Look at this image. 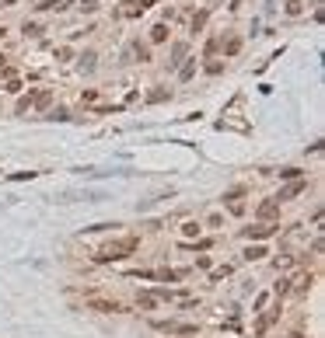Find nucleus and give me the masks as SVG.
<instances>
[{
	"label": "nucleus",
	"instance_id": "obj_1",
	"mask_svg": "<svg viewBox=\"0 0 325 338\" xmlns=\"http://www.w3.org/2000/svg\"><path fill=\"white\" fill-rule=\"evenodd\" d=\"M140 248V237L137 234H123V237H112V241H105L101 248H98V255H94V262H101V265H109V262H119V258H126V255H133Z\"/></svg>",
	"mask_w": 325,
	"mask_h": 338
},
{
	"label": "nucleus",
	"instance_id": "obj_2",
	"mask_svg": "<svg viewBox=\"0 0 325 338\" xmlns=\"http://www.w3.org/2000/svg\"><path fill=\"white\" fill-rule=\"evenodd\" d=\"M130 275H133V279H158V282H178V279H185L182 269H158V272L137 269V272H130Z\"/></svg>",
	"mask_w": 325,
	"mask_h": 338
},
{
	"label": "nucleus",
	"instance_id": "obj_3",
	"mask_svg": "<svg viewBox=\"0 0 325 338\" xmlns=\"http://www.w3.org/2000/svg\"><path fill=\"white\" fill-rule=\"evenodd\" d=\"M287 282H290V293H294V296H304V293L315 286V272H311V269L294 272V275H287Z\"/></svg>",
	"mask_w": 325,
	"mask_h": 338
},
{
	"label": "nucleus",
	"instance_id": "obj_4",
	"mask_svg": "<svg viewBox=\"0 0 325 338\" xmlns=\"http://www.w3.org/2000/svg\"><path fill=\"white\" fill-rule=\"evenodd\" d=\"M84 307H87V310H98V314H119V310H126L119 300H109V296H87Z\"/></svg>",
	"mask_w": 325,
	"mask_h": 338
},
{
	"label": "nucleus",
	"instance_id": "obj_5",
	"mask_svg": "<svg viewBox=\"0 0 325 338\" xmlns=\"http://www.w3.org/2000/svg\"><path fill=\"white\" fill-rule=\"evenodd\" d=\"M273 234H280V223H255V227H242L245 241H266V237H273Z\"/></svg>",
	"mask_w": 325,
	"mask_h": 338
},
{
	"label": "nucleus",
	"instance_id": "obj_6",
	"mask_svg": "<svg viewBox=\"0 0 325 338\" xmlns=\"http://www.w3.org/2000/svg\"><path fill=\"white\" fill-rule=\"evenodd\" d=\"M154 328L164 335H199L196 324H182V321H154Z\"/></svg>",
	"mask_w": 325,
	"mask_h": 338
},
{
	"label": "nucleus",
	"instance_id": "obj_7",
	"mask_svg": "<svg viewBox=\"0 0 325 338\" xmlns=\"http://www.w3.org/2000/svg\"><path fill=\"white\" fill-rule=\"evenodd\" d=\"M224 206H228V213L231 216H245V189H231V192H224Z\"/></svg>",
	"mask_w": 325,
	"mask_h": 338
},
{
	"label": "nucleus",
	"instance_id": "obj_8",
	"mask_svg": "<svg viewBox=\"0 0 325 338\" xmlns=\"http://www.w3.org/2000/svg\"><path fill=\"white\" fill-rule=\"evenodd\" d=\"M276 216H280V203H276L273 196H269V199H262V203H259V209H255V220H259V223H273Z\"/></svg>",
	"mask_w": 325,
	"mask_h": 338
},
{
	"label": "nucleus",
	"instance_id": "obj_9",
	"mask_svg": "<svg viewBox=\"0 0 325 338\" xmlns=\"http://www.w3.org/2000/svg\"><path fill=\"white\" fill-rule=\"evenodd\" d=\"M301 265V251H280L276 258H273V269L276 272H290Z\"/></svg>",
	"mask_w": 325,
	"mask_h": 338
},
{
	"label": "nucleus",
	"instance_id": "obj_10",
	"mask_svg": "<svg viewBox=\"0 0 325 338\" xmlns=\"http://www.w3.org/2000/svg\"><path fill=\"white\" fill-rule=\"evenodd\" d=\"M280 314H283V307H280V303H276L273 310H262V314H259V324H255V335H266V331L280 321Z\"/></svg>",
	"mask_w": 325,
	"mask_h": 338
},
{
	"label": "nucleus",
	"instance_id": "obj_11",
	"mask_svg": "<svg viewBox=\"0 0 325 338\" xmlns=\"http://www.w3.org/2000/svg\"><path fill=\"white\" fill-rule=\"evenodd\" d=\"M304 189H308V182H304V178H297L294 185H287V189H280V192H276L273 199H276V203H287V199H294V196H301Z\"/></svg>",
	"mask_w": 325,
	"mask_h": 338
},
{
	"label": "nucleus",
	"instance_id": "obj_12",
	"mask_svg": "<svg viewBox=\"0 0 325 338\" xmlns=\"http://www.w3.org/2000/svg\"><path fill=\"white\" fill-rule=\"evenodd\" d=\"M140 14H144V7L137 0H126L123 7H116V18H140Z\"/></svg>",
	"mask_w": 325,
	"mask_h": 338
},
{
	"label": "nucleus",
	"instance_id": "obj_13",
	"mask_svg": "<svg viewBox=\"0 0 325 338\" xmlns=\"http://www.w3.org/2000/svg\"><path fill=\"white\" fill-rule=\"evenodd\" d=\"M49 101H53V91H49V87H42V91H35V94H32V108H39V112H42V108H49Z\"/></svg>",
	"mask_w": 325,
	"mask_h": 338
},
{
	"label": "nucleus",
	"instance_id": "obj_14",
	"mask_svg": "<svg viewBox=\"0 0 325 338\" xmlns=\"http://www.w3.org/2000/svg\"><path fill=\"white\" fill-rule=\"evenodd\" d=\"M178 230H182V237H196V241H199V234H203V223H196V220H185Z\"/></svg>",
	"mask_w": 325,
	"mask_h": 338
},
{
	"label": "nucleus",
	"instance_id": "obj_15",
	"mask_svg": "<svg viewBox=\"0 0 325 338\" xmlns=\"http://www.w3.org/2000/svg\"><path fill=\"white\" fill-rule=\"evenodd\" d=\"M185 53H189V46H185V42H175V46H171V67H182Z\"/></svg>",
	"mask_w": 325,
	"mask_h": 338
},
{
	"label": "nucleus",
	"instance_id": "obj_16",
	"mask_svg": "<svg viewBox=\"0 0 325 338\" xmlns=\"http://www.w3.org/2000/svg\"><path fill=\"white\" fill-rule=\"evenodd\" d=\"M266 255H269V251H266L262 244H248V248H245V262H259V258H266Z\"/></svg>",
	"mask_w": 325,
	"mask_h": 338
},
{
	"label": "nucleus",
	"instance_id": "obj_17",
	"mask_svg": "<svg viewBox=\"0 0 325 338\" xmlns=\"http://www.w3.org/2000/svg\"><path fill=\"white\" fill-rule=\"evenodd\" d=\"M158 303H161V300H158L154 293H140V296H137V307H140V310H154Z\"/></svg>",
	"mask_w": 325,
	"mask_h": 338
},
{
	"label": "nucleus",
	"instance_id": "obj_18",
	"mask_svg": "<svg viewBox=\"0 0 325 338\" xmlns=\"http://www.w3.org/2000/svg\"><path fill=\"white\" fill-rule=\"evenodd\" d=\"M206 18H210V11L203 7L199 14H192V21H189V28H192V32H203V25H206Z\"/></svg>",
	"mask_w": 325,
	"mask_h": 338
},
{
	"label": "nucleus",
	"instance_id": "obj_19",
	"mask_svg": "<svg viewBox=\"0 0 325 338\" xmlns=\"http://www.w3.org/2000/svg\"><path fill=\"white\" fill-rule=\"evenodd\" d=\"M238 49H242V39H238V35H231V39L224 42V56H238Z\"/></svg>",
	"mask_w": 325,
	"mask_h": 338
},
{
	"label": "nucleus",
	"instance_id": "obj_20",
	"mask_svg": "<svg viewBox=\"0 0 325 338\" xmlns=\"http://www.w3.org/2000/svg\"><path fill=\"white\" fill-rule=\"evenodd\" d=\"M133 56H137L140 63H151V46H140V42H133Z\"/></svg>",
	"mask_w": 325,
	"mask_h": 338
},
{
	"label": "nucleus",
	"instance_id": "obj_21",
	"mask_svg": "<svg viewBox=\"0 0 325 338\" xmlns=\"http://www.w3.org/2000/svg\"><path fill=\"white\" fill-rule=\"evenodd\" d=\"M164 39H168V25H154V28H151V42H164Z\"/></svg>",
	"mask_w": 325,
	"mask_h": 338
},
{
	"label": "nucleus",
	"instance_id": "obj_22",
	"mask_svg": "<svg viewBox=\"0 0 325 338\" xmlns=\"http://www.w3.org/2000/svg\"><path fill=\"white\" fill-rule=\"evenodd\" d=\"M287 14H290V18H301V14H304V0H287Z\"/></svg>",
	"mask_w": 325,
	"mask_h": 338
},
{
	"label": "nucleus",
	"instance_id": "obj_23",
	"mask_svg": "<svg viewBox=\"0 0 325 338\" xmlns=\"http://www.w3.org/2000/svg\"><path fill=\"white\" fill-rule=\"evenodd\" d=\"M28 108H32V94H25V98H18V105H14V112H18V115H25Z\"/></svg>",
	"mask_w": 325,
	"mask_h": 338
},
{
	"label": "nucleus",
	"instance_id": "obj_24",
	"mask_svg": "<svg viewBox=\"0 0 325 338\" xmlns=\"http://www.w3.org/2000/svg\"><path fill=\"white\" fill-rule=\"evenodd\" d=\"M4 91H7V94H18V91H21V80H18V77H7Z\"/></svg>",
	"mask_w": 325,
	"mask_h": 338
},
{
	"label": "nucleus",
	"instance_id": "obj_25",
	"mask_svg": "<svg viewBox=\"0 0 325 338\" xmlns=\"http://www.w3.org/2000/svg\"><path fill=\"white\" fill-rule=\"evenodd\" d=\"M266 303H269V293H259V296H255V303H252V307H255V314H262V310H266Z\"/></svg>",
	"mask_w": 325,
	"mask_h": 338
},
{
	"label": "nucleus",
	"instance_id": "obj_26",
	"mask_svg": "<svg viewBox=\"0 0 325 338\" xmlns=\"http://www.w3.org/2000/svg\"><path fill=\"white\" fill-rule=\"evenodd\" d=\"M94 60H98L94 53H84V56H81V70H87V73H91V70H94Z\"/></svg>",
	"mask_w": 325,
	"mask_h": 338
},
{
	"label": "nucleus",
	"instance_id": "obj_27",
	"mask_svg": "<svg viewBox=\"0 0 325 338\" xmlns=\"http://www.w3.org/2000/svg\"><path fill=\"white\" fill-rule=\"evenodd\" d=\"M192 73H196V60H192V63H185V67H178V77H182V80H189Z\"/></svg>",
	"mask_w": 325,
	"mask_h": 338
},
{
	"label": "nucleus",
	"instance_id": "obj_28",
	"mask_svg": "<svg viewBox=\"0 0 325 338\" xmlns=\"http://www.w3.org/2000/svg\"><path fill=\"white\" fill-rule=\"evenodd\" d=\"M231 265H224V269H213V275H210V279H213V282H221V279H228V275H231Z\"/></svg>",
	"mask_w": 325,
	"mask_h": 338
},
{
	"label": "nucleus",
	"instance_id": "obj_29",
	"mask_svg": "<svg viewBox=\"0 0 325 338\" xmlns=\"http://www.w3.org/2000/svg\"><path fill=\"white\" fill-rule=\"evenodd\" d=\"M21 32H25V35H39L42 28H39V21H25V25H21Z\"/></svg>",
	"mask_w": 325,
	"mask_h": 338
},
{
	"label": "nucleus",
	"instance_id": "obj_30",
	"mask_svg": "<svg viewBox=\"0 0 325 338\" xmlns=\"http://www.w3.org/2000/svg\"><path fill=\"white\" fill-rule=\"evenodd\" d=\"M81 101H84V105H94V101H98V91H94V87H87V91L81 94Z\"/></svg>",
	"mask_w": 325,
	"mask_h": 338
},
{
	"label": "nucleus",
	"instance_id": "obj_31",
	"mask_svg": "<svg viewBox=\"0 0 325 338\" xmlns=\"http://www.w3.org/2000/svg\"><path fill=\"white\" fill-rule=\"evenodd\" d=\"M147 98H151V101H164V98H171V91H164V87H158V91H151Z\"/></svg>",
	"mask_w": 325,
	"mask_h": 338
},
{
	"label": "nucleus",
	"instance_id": "obj_32",
	"mask_svg": "<svg viewBox=\"0 0 325 338\" xmlns=\"http://www.w3.org/2000/svg\"><path fill=\"white\" fill-rule=\"evenodd\" d=\"M280 178H301V167H283Z\"/></svg>",
	"mask_w": 325,
	"mask_h": 338
},
{
	"label": "nucleus",
	"instance_id": "obj_33",
	"mask_svg": "<svg viewBox=\"0 0 325 338\" xmlns=\"http://www.w3.org/2000/svg\"><path fill=\"white\" fill-rule=\"evenodd\" d=\"M221 223H224L221 213H210V216H206V227H221Z\"/></svg>",
	"mask_w": 325,
	"mask_h": 338
},
{
	"label": "nucleus",
	"instance_id": "obj_34",
	"mask_svg": "<svg viewBox=\"0 0 325 338\" xmlns=\"http://www.w3.org/2000/svg\"><path fill=\"white\" fill-rule=\"evenodd\" d=\"M56 56H60V60H70L74 53H70V46H60V49H56Z\"/></svg>",
	"mask_w": 325,
	"mask_h": 338
},
{
	"label": "nucleus",
	"instance_id": "obj_35",
	"mask_svg": "<svg viewBox=\"0 0 325 338\" xmlns=\"http://www.w3.org/2000/svg\"><path fill=\"white\" fill-rule=\"evenodd\" d=\"M210 265H213V262H210L206 255H199V258H196V269H210Z\"/></svg>",
	"mask_w": 325,
	"mask_h": 338
},
{
	"label": "nucleus",
	"instance_id": "obj_36",
	"mask_svg": "<svg viewBox=\"0 0 325 338\" xmlns=\"http://www.w3.org/2000/svg\"><path fill=\"white\" fill-rule=\"evenodd\" d=\"M81 7H84V11H94V7H98V0H81Z\"/></svg>",
	"mask_w": 325,
	"mask_h": 338
},
{
	"label": "nucleus",
	"instance_id": "obj_37",
	"mask_svg": "<svg viewBox=\"0 0 325 338\" xmlns=\"http://www.w3.org/2000/svg\"><path fill=\"white\" fill-rule=\"evenodd\" d=\"M137 4H140V7H144V11H147V7H154V4H158V0H137Z\"/></svg>",
	"mask_w": 325,
	"mask_h": 338
},
{
	"label": "nucleus",
	"instance_id": "obj_38",
	"mask_svg": "<svg viewBox=\"0 0 325 338\" xmlns=\"http://www.w3.org/2000/svg\"><path fill=\"white\" fill-rule=\"evenodd\" d=\"M287 338H308V335H304V331H290Z\"/></svg>",
	"mask_w": 325,
	"mask_h": 338
},
{
	"label": "nucleus",
	"instance_id": "obj_39",
	"mask_svg": "<svg viewBox=\"0 0 325 338\" xmlns=\"http://www.w3.org/2000/svg\"><path fill=\"white\" fill-rule=\"evenodd\" d=\"M238 7H242V0H231V11H238Z\"/></svg>",
	"mask_w": 325,
	"mask_h": 338
},
{
	"label": "nucleus",
	"instance_id": "obj_40",
	"mask_svg": "<svg viewBox=\"0 0 325 338\" xmlns=\"http://www.w3.org/2000/svg\"><path fill=\"white\" fill-rule=\"evenodd\" d=\"M0 7H14V0H0Z\"/></svg>",
	"mask_w": 325,
	"mask_h": 338
}]
</instances>
